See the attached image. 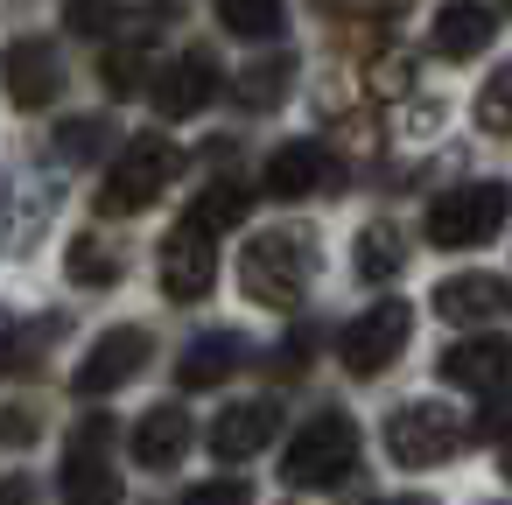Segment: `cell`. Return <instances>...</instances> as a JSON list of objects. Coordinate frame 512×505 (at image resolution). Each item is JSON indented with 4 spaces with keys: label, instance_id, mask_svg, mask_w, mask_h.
Here are the masks:
<instances>
[{
    "label": "cell",
    "instance_id": "6da1fadb",
    "mask_svg": "<svg viewBox=\"0 0 512 505\" xmlns=\"http://www.w3.org/2000/svg\"><path fill=\"white\" fill-rule=\"evenodd\" d=\"M316 281V232L302 225H281V232H260L246 239L239 253V288L260 302V309H295Z\"/></svg>",
    "mask_w": 512,
    "mask_h": 505
},
{
    "label": "cell",
    "instance_id": "7a4b0ae2",
    "mask_svg": "<svg viewBox=\"0 0 512 505\" xmlns=\"http://www.w3.org/2000/svg\"><path fill=\"white\" fill-rule=\"evenodd\" d=\"M505 218H512V183H456L428 204V246L470 253V246L498 239Z\"/></svg>",
    "mask_w": 512,
    "mask_h": 505
},
{
    "label": "cell",
    "instance_id": "3957f363",
    "mask_svg": "<svg viewBox=\"0 0 512 505\" xmlns=\"http://www.w3.org/2000/svg\"><path fill=\"white\" fill-rule=\"evenodd\" d=\"M176 169H183V155H176L162 134L127 141V148H120V162H113V169H106V183H99V211H106V218H134V211H148V204L176 183Z\"/></svg>",
    "mask_w": 512,
    "mask_h": 505
},
{
    "label": "cell",
    "instance_id": "277c9868",
    "mask_svg": "<svg viewBox=\"0 0 512 505\" xmlns=\"http://www.w3.org/2000/svg\"><path fill=\"white\" fill-rule=\"evenodd\" d=\"M351 470H358V421H351V414H316L309 428H295L288 463H281V477L302 484V491L344 484Z\"/></svg>",
    "mask_w": 512,
    "mask_h": 505
},
{
    "label": "cell",
    "instance_id": "5b68a950",
    "mask_svg": "<svg viewBox=\"0 0 512 505\" xmlns=\"http://www.w3.org/2000/svg\"><path fill=\"white\" fill-rule=\"evenodd\" d=\"M407 330H414V309H407V302H372V309H365V316L344 330V344H337L344 372H358V379H379V372L400 358Z\"/></svg>",
    "mask_w": 512,
    "mask_h": 505
},
{
    "label": "cell",
    "instance_id": "8992f818",
    "mask_svg": "<svg viewBox=\"0 0 512 505\" xmlns=\"http://www.w3.org/2000/svg\"><path fill=\"white\" fill-rule=\"evenodd\" d=\"M386 449H393V463L428 470V463H442L456 449V414L435 407V400H407V407L386 414Z\"/></svg>",
    "mask_w": 512,
    "mask_h": 505
},
{
    "label": "cell",
    "instance_id": "52a82bcc",
    "mask_svg": "<svg viewBox=\"0 0 512 505\" xmlns=\"http://www.w3.org/2000/svg\"><path fill=\"white\" fill-rule=\"evenodd\" d=\"M218 281V246L197 218H183L169 239H162V295L169 302H204Z\"/></svg>",
    "mask_w": 512,
    "mask_h": 505
},
{
    "label": "cell",
    "instance_id": "ba28073f",
    "mask_svg": "<svg viewBox=\"0 0 512 505\" xmlns=\"http://www.w3.org/2000/svg\"><path fill=\"white\" fill-rule=\"evenodd\" d=\"M148 351H155V344H148V330H134V323H127V330H106V337H99V344L78 358L71 386H78L85 400H99V393H120L127 379H141V372H148Z\"/></svg>",
    "mask_w": 512,
    "mask_h": 505
},
{
    "label": "cell",
    "instance_id": "9c48e42d",
    "mask_svg": "<svg viewBox=\"0 0 512 505\" xmlns=\"http://www.w3.org/2000/svg\"><path fill=\"white\" fill-rule=\"evenodd\" d=\"M0 85H8V99H15L22 113H43V106L57 99V85H64V71H57V50H50L43 36H22V43H8V50H0Z\"/></svg>",
    "mask_w": 512,
    "mask_h": 505
},
{
    "label": "cell",
    "instance_id": "30bf717a",
    "mask_svg": "<svg viewBox=\"0 0 512 505\" xmlns=\"http://www.w3.org/2000/svg\"><path fill=\"white\" fill-rule=\"evenodd\" d=\"M435 372L463 393H505L512 386V337H463L435 358Z\"/></svg>",
    "mask_w": 512,
    "mask_h": 505
},
{
    "label": "cell",
    "instance_id": "8fae6325",
    "mask_svg": "<svg viewBox=\"0 0 512 505\" xmlns=\"http://www.w3.org/2000/svg\"><path fill=\"white\" fill-rule=\"evenodd\" d=\"M267 197H281V204H302V197H316V190H330L337 183V162H330V148L323 141H288V148H274L267 155Z\"/></svg>",
    "mask_w": 512,
    "mask_h": 505
},
{
    "label": "cell",
    "instance_id": "7c38bea8",
    "mask_svg": "<svg viewBox=\"0 0 512 505\" xmlns=\"http://www.w3.org/2000/svg\"><path fill=\"white\" fill-rule=\"evenodd\" d=\"M148 92H155V113L162 120H190V113H204L218 99V64L204 50H183L176 64H162V78Z\"/></svg>",
    "mask_w": 512,
    "mask_h": 505
},
{
    "label": "cell",
    "instance_id": "4fadbf2b",
    "mask_svg": "<svg viewBox=\"0 0 512 505\" xmlns=\"http://www.w3.org/2000/svg\"><path fill=\"white\" fill-rule=\"evenodd\" d=\"M274 428H281V407H274V400L225 407V414L211 421V456H225V463H246V456H260V449L274 442Z\"/></svg>",
    "mask_w": 512,
    "mask_h": 505
},
{
    "label": "cell",
    "instance_id": "5bb4252c",
    "mask_svg": "<svg viewBox=\"0 0 512 505\" xmlns=\"http://www.w3.org/2000/svg\"><path fill=\"white\" fill-rule=\"evenodd\" d=\"M505 302H512V281H498V274H449L435 288V316L442 323H484Z\"/></svg>",
    "mask_w": 512,
    "mask_h": 505
},
{
    "label": "cell",
    "instance_id": "9a60e30c",
    "mask_svg": "<svg viewBox=\"0 0 512 505\" xmlns=\"http://www.w3.org/2000/svg\"><path fill=\"white\" fill-rule=\"evenodd\" d=\"M239 358H246V337H232V330H204V337L176 358V386H190V393L225 386V379L239 372Z\"/></svg>",
    "mask_w": 512,
    "mask_h": 505
},
{
    "label": "cell",
    "instance_id": "2e32d148",
    "mask_svg": "<svg viewBox=\"0 0 512 505\" xmlns=\"http://www.w3.org/2000/svg\"><path fill=\"white\" fill-rule=\"evenodd\" d=\"M491 36H498V15L484 0H442L435 8V50L442 57H477V50H491Z\"/></svg>",
    "mask_w": 512,
    "mask_h": 505
},
{
    "label": "cell",
    "instance_id": "e0dca14e",
    "mask_svg": "<svg viewBox=\"0 0 512 505\" xmlns=\"http://www.w3.org/2000/svg\"><path fill=\"white\" fill-rule=\"evenodd\" d=\"M183 449H190V414L183 407H148L141 428H134V463L169 470V463H183Z\"/></svg>",
    "mask_w": 512,
    "mask_h": 505
},
{
    "label": "cell",
    "instance_id": "ac0fdd59",
    "mask_svg": "<svg viewBox=\"0 0 512 505\" xmlns=\"http://www.w3.org/2000/svg\"><path fill=\"white\" fill-rule=\"evenodd\" d=\"M64 274H71L78 288H113V281L127 274L120 239H106V232H78V239H71V253H64Z\"/></svg>",
    "mask_w": 512,
    "mask_h": 505
},
{
    "label": "cell",
    "instance_id": "d6986e66",
    "mask_svg": "<svg viewBox=\"0 0 512 505\" xmlns=\"http://www.w3.org/2000/svg\"><path fill=\"white\" fill-rule=\"evenodd\" d=\"M64 505H120V470L92 449L64 456Z\"/></svg>",
    "mask_w": 512,
    "mask_h": 505
},
{
    "label": "cell",
    "instance_id": "ffe728a7",
    "mask_svg": "<svg viewBox=\"0 0 512 505\" xmlns=\"http://www.w3.org/2000/svg\"><path fill=\"white\" fill-rule=\"evenodd\" d=\"M218 22L239 43H274L288 29V0H218Z\"/></svg>",
    "mask_w": 512,
    "mask_h": 505
},
{
    "label": "cell",
    "instance_id": "44dd1931",
    "mask_svg": "<svg viewBox=\"0 0 512 505\" xmlns=\"http://www.w3.org/2000/svg\"><path fill=\"white\" fill-rule=\"evenodd\" d=\"M246 211H253V190H246V183H211V190L190 204V218H197L204 232H232Z\"/></svg>",
    "mask_w": 512,
    "mask_h": 505
},
{
    "label": "cell",
    "instance_id": "7402d4cb",
    "mask_svg": "<svg viewBox=\"0 0 512 505\" xmlns=\"http://www.w3.org/2000/svg\"><path fill=\"white\" fill-rule=\"evenodd\" d=\"M400 267H407L400 232H393V225H365V232H358V274H365V281H393Z\"/></svg>",
    "mask_w": 512,
    "mask_h": 505
},
{
    "label": "cell",
    "instance_id": "603a6c76",
    "mask_svg": "<svg viewBox=\"0 0 512 505\" xmlns=\"http://www.w3.org/2000/svg\"><path fill=\"white\" fill-rule=\"evenodd\" d=\"M99 78H106V92H113V99H134V92L148 85V43H127V50H106V64H99Z\"/></svg>",
    "mask_w": 512,
    "mask_h": 505
},
{
    "label": "cell",
    "instance_id": "cb8c5ba5",
    "mask_svg": "<svg viewBox=\"0 0 512 505\" xmlns=\"http://www.w3.org/2000/svg\"><path fill=\"white\" fill-rule=\"evenodd\" d=\"M288 78H295V64H288V57H267V64L239 71V78H232V92H239L246 106H274V99L288 92Z\"/></svg>",
    "mask_w": 512,
    "mask_h": 505
},
{
    "label": "cell",
    "instance_id": "d4e9b609",
    "mask_svg": "<svg viewBox=\"0 0 512 505\" xmlns=\"http://www.w3.org/2000/svg\"><path fill=\"white\" fill-rule=\"evenodd\" d=\"M477 127L484 134H512V64L491 71V85L477 92Z\"/></svg>",
    "mask_w": 512,
    "mask_h": 505
},
{
    "label": "cell",
    "instance_id": "484cf974",
    "mask_svg": "<svg viewBox=\"0 0 512 505\" xmlns=\"http://www.w3.org/2000/svg\"><path fill=\"white\" fill-rule=\"evenodd\" d=\"M99 141H106V127H99V120H71V127H57V155H71V162L99 155Z\"/></svg>",
    "mask_w": 512,
    "mask_h": 505
},
{
    "label": "cell",
    "instance_id": "4316f807",
    "mask_svg": "<svg viewBox=\"0 0 512 505\" xmlns=\"http://www.w3.org/2000/svg\"><path fill=\"white\" fill-rule=\"evenodd\" d=\"M183 505H253V491H246L239 477H211V484L183 491Z\"/></svg>",
    "mask_w": 512,
    "mask_h": 505
},
{
    "label": "cell",
    "instance_id": "83f0119b",
    "mask_svg": "<svg viewBox=\"0 0 512 505\" xmlns=\"http://www.w3.org/2000/svg\"><path fill=\"white\" fill-rule=\"evenodd\" d=\"M64 15H71V29H78V36H99V29H106L120 8H113V0H71Z\"/></svg>",
    "mask_w": 512,
    "mask_h": 505
},
{
    "label": "cell",
    "instance_id": "f1b7e54d",
    "mask_svg": "<svg viewBox=\"0 0 512 505\" xmlns=\"http://www.w3.org/2000/svg\"><path fill=\"white\" fill-rule=\"evenodd\" d=\"M0 505H29V484H22V477H8V484H0Z\"/></svg>",
    "mask_w": 512,
    "mask_h": 505
},
{
    "label": "cell",
    "instance_id": "f546056e",
    "mask_svg": "<svg viewBox=\"0 0 512 505\" xmlns=\"http://www.w3.org/2000/svg\"><path fill=\"white\" fill-rule=\"evenodd\" d=\"M498 477L512 484V435H505V449H498Z\"/></svg>",
    "mask_w": 512,
    "mask_h": 505
},
{
    "label": "cell",
    "instance_id": "4dcf8cb0",
    "mask_svg": "<svg viewBox=\"0 0 512 505\" xmlns=\"http://www.w3.org/2000/svg\"><path fill=\"white\" fill-rule=\"evenodd\" d=\"M407 505H428V498H407Z\"/></svg>",
    "mask_w": 512,
    "mask_h": 505
},
{
    "label": "cell",
    "instance_id": "1f68e13d",
    "mask_svg": "<svg viewBox=\"0 0 512 505\" xmlns=\"http://www.w3.org/2000/svg\"><path fill=\"white\" fill-rule=\"evenodd\" d=\"M505 15H512V0H505Z\"/></svg>",
    "mask_w": 512,
    "mask_h": 505
}]
</instances>
